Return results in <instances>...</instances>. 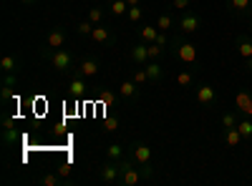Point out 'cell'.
Returning <instances> with one entry per match:
<instances>
[{
	"label": "cell",
	"instance_id": "cell-1",
	"mask_svg": "<svg viewBox=\"0 0 252 186\" xmlns=\"http://www.w3.org/2000/svg\"><path fill=\"white\" fill-rule=\"evenodd\" d=\"M172 53V58L174 60H179L182 66H189V68H199V55H197V46L192 43V40H187V38H182V35H177V38H172V43H169V48H166Z\"/></svg>",
	"mask_w": 252,
	"mask_h": 186
},
{
	"label": "cell",
	"instance_id": "cell-2",
	"mask_svg": "<svg viewBox=\"0 0 252 186\" xmlns=\"http://www.w3.org/2000/svg\"><path fill=\"white\" fill-rule=\"evenodd\" d=\"M40 55H43L48 63H51L58 73H63V76H68V73H73V71L78 68V60H76L73 51H68V48H56V51L40 48Z\"/></svg>",
	"mask_w": 252,
	"mask_h": 186
},
{
	"label": "cell",
	"instance_id": "cell-3",
	"mask_svg": "<svg viewBox=\"0 0 252 186\" xmlns=\"http://www.w3.org/2000/svg\"><path fill=\"white\" fill-rule=\"evenodd\" d=\"M199 28H202V15L199 13H194L192 8L177 13V30L182 35H194V33H199Z\"/></svg>",
	"mask_w": 252,
	"mask_h": 186
},
{
	"label": "cell",
	"instance_id": "cell-4",
	"mask_svg": "<svg viewBox=\"0 0 252 186\" xmlns=\"http://www.w3.org/2000/svg\"><path fill=\"white\" fill-rule=\"evenodd\" d=\"M139 181H144V174H141V166L131 159V156H124L121 161V179L119 184L121 186H136Z\"/></svg>",
	"mask_w": 252,
	"mask_h": 186
},
{
	"label": "cell",
	"instance_id": "cell-5",
	"mask_svg": "<svg viewBox=\"0 0 252 186\" xmlns=\"http://www.w3.org/2000/svg\"><path fill=\"white\" fill-rule=\"evenodd\" d=\"M121 161H124V159H121ZM121 161H116V159H106V161H103L101 166L96 169L98 181H101V184H106V186L119 184V179H121Z\"/></svg>",
	"mask_w": 252,
	"mask_h": 186
},
{
	"label": "cell",
	"instance_id": "cell-6",
	"mask_svg": "<svg viewBox=\"0 0 252 186\" xmlns=\"http://www.w3.org/2000/svg\"><path fill=\"white\" fill-rule=\"evenodd\" d=\"M89 93V78L81 76L78 71L71 73V80H68V96L71 98H83Z\"/></svg>",
	"mask_w": 252,
	"mask_h": 186
},
{
	"label": "cell",
	"instance_id": "cell-7",
	"mask_svg": "<svg viewBox=\"0 0 252 186\" xmlns=\"http://www.w3.org/2000/svg\"><path fill=\"white\" fill-rule=\"evenodd\" d=\"M129 156L139 163V166H146V163H152V149H149V143L134 141L131 146H129Z\"/></svg>",
	"mask_w": 252,
	"mask_h": 186
},
{
	"label": "cell",
	"instance_id": "cell-8",
	"mask_svg": "<svg viewBox=\"0 0 252 186\" xmlns=\"http://www.w3.org/2000/svg\"><path fill=\"white\" fill-rule=\"evenodd\" d=\"M66 40H68V30L63 28V26H56V28H51V33L46 35L43 48H51V51L63 48V46H66Z\"/></svg>",
	"mask_w": 252,
	"mask_h": 186
},
{
	"label": "cell",
	"instance_id": "cell-9",
	"mask_svg": "<svg viewBox=\"0 0 252 186\" xmlns=\"http://www.w3.org/2000/svg\"><path fill=\"white\" fill-rule=\"evenodd\" d=\"M235 111L240 116L252 118V91L250 88H242V91L235 93Z\"/></svg>",
	"mask_w": 252,
	"mask_h": 186
},
{
	"label": "cell",
	"instance_id": "cell-10",
	"mask_svg": "<svg viewBox=\"0 0 252 186\" xmlns=\"http://www.w3.org/2000/svg\"><path fill=\"white\" fill-rule=\"evenodd\" d=\"M119 96H121V101H126V103H136V101L141 98V86L134 83L131 78H126V80H121V86H119Z\"/></svg>",
	"mask_w": 252,
	"mask_h": 186
},
{
	"label": "cell",
	"instance_id": "cell-11",
	"mask_svg": "<svg viewBox=\"0 0 252 186\" xmlns=\"http://www.w3.org/2000/svg\"><path fill=\"white\" fill-rule=\"evenodd\" d=\"M194 88H197V91H194V96H197V103H199V106L212 108L215 103H217V93H215V88L209 86V83H197Z\"/></svg>",
	"mask_w": 252,
	"mask_h": 186
},
{
	"label": "cell",
	"instance_id": "cell-12",
	"mask_svg": "<svg viewBox=\"0 0 252 186\" xmlns=\"http://www.w3.org/2000/svg\"><path fill=\"white\" fill-rule=\"evenodd\" d=\"M224 8L232 18H247L252 13V0H224Z\"/></svg>",
	"mask_w": 252,
	"mask_h": 186
},
{
	"label": "cell",
	"instance_id": "cell-13",
	"mask_svg": "<svg viewBox=\"0 0 252 186\" xmlns=\"http://www.w3.org/2000/svg\"><path fill=\"white\" fill-rule=\"evenodd\" d=\"M81 76H86V78H96L101 73V60L94 58V55H86V58H81L78 60V68H76Z\"/></svg>",
	"mask_w": 252,
	"mask_h": 186
},
{
	"label": "cell",
	"instance_id": "cell-14",
	"mask_svg": "<svg viewBox=\"0 0 252 186\" xmlns=\"http://www.w3.org/2000/svg\"><path fill=\"white\" fill-rule=\"evenodd\" d=\"M129 60L134 66H146V63H149V46H146L144 40H139L136 46L129 48Z\"/></svg>",
	"mask_w": 252,
	"mask_h": 186
},
{
	"label": "cell",
	"instance_id": "cell-15",
	"mask_svg": "<svg viewBox=\"0 0 252 186\" xmlns=\"http://www.w3.org/2000/svg\"><path fill=\"white\" fill-rule=\"evenodd\" d=\"M235 48L240 53V58H252V33H240L235 38Z\"/></svg>",
	"mask_w": 252,
	"mask_h": 186
},
{
	"label": "cell",
	"instance_id": "cell-16",
	"mask_svg": "<svg viewBox=\"0 0 252 186\" xmlns=\"http://www.w3.org/2000/svg\"><path fill=\"white\" fill-rule=\"evenodd\" d=\"M144 68H146V76H149V83H152V86H159L161 80H164V76H166V73H164V66L159 63V60H149Z\"/></svg>",
	"mask_w": 252,
	"mask_h": 186
},
{
	"label": "cell",
	"instance_id": "cell-17",
	"mask_svg": "<svg viewBox=\"0 0 252 186\" xmlns=\"http://www.w3.org/2000/svg\"><path fill=\"white\" fill-rule=\"evenodd\" d=\"M177 86L179 88H194L197 86V68H184L177 73Z\"/></svg>",
	"mask_w": 252,
	"mask_h": 186
},
{
	"label": "cell",
	"instance_id": "cell-18",
	"mask_svg": "<svg viewBox=\"0 0 252 186\" xmlns=\"http://www.w3.org/2000/svg\"><path fill=\"white\" fill-rule=\"evenodd\" d=\"M18 138H20V133H18V129H15V121H13V118H5V121H3V143L10 149L13 143H18Z\"/></svg>",
	"mask_w": 252,
	"mask_h": 186
},
{
	"label": "cell",
	"instance_id": "cell-19",
	"mask_svg": "<svg viewBox=\"0 0 252 186\" xmlns=\"http://www.w3.org/2000/svg\"><path fill=\"white\" fill-rule=\"evenodd\" d=\"M91 40L96 46H109V43H114V35H111V30L106 28V26H94V33H91Z\"/></svg>",
	"mask_w": 252,
	"mask_h": 186
},
{
	"label": "cell",
	"instance_id": "cell-20",
	"mask_svg": "<svg viewBox=\"0 0 252 186\" xmlns=\"http://www.w3.org/2000/svg\"><path fill=\"white\" fill-rule=\"evenodd\" d=\"M20 66H23V60H20V55H15V53H5L3 58H0V68H3V73H18Z\"/></svg>",
	"mask_w": 252,
	"mask_h": 186
},
{
	"label": "cell",
	"instance_id": "cell-21",
	"mask_svg": "<svg viewBox=\"0 0 252 186\" xmlns=\"http://www.w3.org/2000/svg\"><path fill=\"white\" fill-rule=\"evenodd\" d=\"M161 33H169V30H174L177 28V15L174 13H169V10H164V13H159V18H157V23H154Z\"/></svg>",
	"mask_w": 252,
	"mask_h": 186
},
{
	"label": "cell",
	"instance_id": "cell-22",
	"mask_svg": "<svg viewBox=\"0 0 252 186\" xmlns=\"http://www.w3.org/2000/svg\"><path fill=\"white\" fill-rule=\"evenodd\" d=\"M224 146H229V149H237L240 143H245V138H242V133H240V129L235 126V129H224Z\"/></svg>",
	"mask_w": 252,
	"mask_h": 186
},
{
	"label": "cell",
	"instance_id": "cell-23",
	"mask_svg": "<svg viewBox=\"0 0 252 186\" xmlns=\"http://www.w3.org/2000/svg\"><path fill=\"white\" fill-rule=\"evenodd\" d=\"M159 35V28L152 26V23H139V38L144 40V43H154Z\"/></svg>",
	"mask_w": 252,
	"mask_h": 186
},
{
	"label": "cell",
	"instance_id": "cell-24",
	"mask_svg": "<svg viewBox=\"0 0 252 186\" xmlns=\"http://www.w3.org/2000/svg\"><path fill=\"white\" fill-rule=\"evenodd\" d=\"M13 88H18V73H3V101L13 96Z\"/></svg>",
	"mask_w": 252,
	"mask_h": 186
},
{
	"label": "cell",
	"instance_id": "cell-25",
	"mask_svg": "<svg viewBox=\"0 0 252 186\" xmlns=\"http://www.w3.org/2000/svg\"><path fill=\"white\" fill-rule=\"evenodd\" d=\"M96 98H98V101H101V103H103V106H106V108H111V106H114V103H116V101H119L121 96H119V91L114 93L111 88H101V91L96 93Z\"/></svg>",
	"mask_w": 252,
	"mask_h": 186
},
{
	"label": "cell",
	"instance_id": "cell-26",
	"mask_svg": "<svg viewBox=\"0 0 252 186\" xmlns=\"http://www.w3.org/2000/svg\"><path fill=\"white\" fill-rule=\"evenodd\" d=\"M237 129H240V133H242L245 143H252V118L240 116V121H237Z\"/></svg>",
	"mask_w": 252,
	"mask_h": 186
},
{
	"label": "cell",
	"instance_id": "cell-27",
	"mask_svg": "<svg viewBox=\"0 0 252 186\" xmlns=\"http://www.w3.org/2000/svg\"><path fill=\"white\" fill-rule=\"evenodd\" d=\"M109 10H111L114 18H126V13H129V3H126V0H111Z\"/></svg>",
	"mask_w": 252,
	"mask_h": 186
},
{
	"label": "cell",
	"instance_id": "cell-28",
	"mask_svg": "<svg viewBox=\"0 0 252 186\" xmlns=\"http://www.w3.org/2000/svg\"><path fill=\"white\" fill-rule=\"evenodd\" d=\"M131 80H134V83H139L141 88H144V86H152V83H149V76H146V68H144V66H136V68H134V73H131Z\"/></svg>",
	"mask_w": 252,
	"mask_h": 186
},
{
	"label": "cell",
	"instance_id": "cell-29",
	"mask_svg": "<svg viewBox=\"0 0 252 186\" xmlns=\"http://www.w3.org/2000/svg\"><path fill=\"white\" fill-rule=\"evenodd\" d=\"M38 184H43V186H58V184H63V176H61L58 171H53V174H40V176H38Z\"/></svg>",
	"mask_w": 252,
	"mask_h": 186
},
{
	"label": "cell",
	"instance_id": "cell-30",
	"mask_svg": "<svg viewBox=\"0 0 252 186\" xmlns=\"http://www.w3.org/2000/svg\"><path fill=\"white\" fill-rule=\"evenodd\" d=\"M240 121V113L237 111H224L222 113V129H235Z\"/></svg>",
	"mask_w": 252,
	"mask_h": 186
},
{
	"label": "cell",
	"instance_id": "cell-31",
	"mask_svg": "<svg viewBox=\"0 0 252 186\" xmlns=\"http://www.w3.org/2000/svg\"><path fill=\"white\" fill-rule=\"evenodd\" d=\"M103 18H106V13H103L101 5H94V8L89 10V20H91L94 26H101V23H103Z\"/></svg>",
	"mask_w": 252,
	"mask_h": 186
},
{
	"label": "cell",
	"instance_id": "cell-32",
	"mask_svg": "<svg viewBox=\"0 0 252 186\" xmlns=\"http://www.w3.org/2000/svg\"><path fill=\"white\" fill-rule=\"evenodd\" d=\"M76 33L78 35H86V38H91V33H94V23L86 18V20H78L76 23Z\"/></svg>",
	"mask_w": 252,
	"mask_h": 186
},
{
	"label": "cell",
	"instance_id": "cell-33",
	"mask_svg": "<svg viewBox=\"0 0 252 186\" xmlns=\"http://www.w3.org/2000/svg\"><path fill=\"white\" fill-rule=\"evenodd\" d=\"M146 46H149V60H159L164 53H169V51H166L164 46H159V43H146Z\"/></svg>",
	"mask_w": 252,
	"mask_h": 186
},
{
	"label": "cell",
	"instance_id": "cell-34",
	"mask_svg": "<svg viewBox=\"0 0 252 186\" xmlns=\"http://www.w3.org/2000/svg\"><path fill=\"white\" fill-rule=\"evenodd\" d=\"M106 159H116V161H121V159H124V149L119 146V143H109V146H106Z\"/></svg>",
	"mask_w": 252,
	"mask_h": 186
},
{
	"label": "cell",
	"instance_id": "cell-35",
	"mask_svg": "<svg viewBox=\"0 0 252 186\" xmlns=\"http://www.w3.org/2000/svg\"><path fill=\"white\" fill-rule=\"evenodd\" d=\"M126 18H129L131 23H141V20H144V10H141V5H131L129 13H126Z\"/></svg>",
	"mask_w": 252,
	"mask_h": 186
},
{
	"label": "cell",
	"instance_id": "cell-36",
	"mask_svg": "<svg viewBox=\"0 0 252 186\" xmlns=\"http://www.w3.org/2000/svg\"><path fill=\"white\" fill-rule=\"evenodd\" d=\"M103 131H106V133L119 131V118H116V116H109L106 121H103Z\"/></svg>",
	"mask_w": 252,
	"mask_h": 186
},
{
	"label": "cell",
	"instance_id": "cell-37",
	"mask_svg": "<svg viewBox=\"0 0 252 186\" xmlns=\"http://www.w3.org/2000/svg\"><path fill=\"white\" fill-rule=\"evenodd\" d=\"M172 8H174L177 13H182V10H187V8H192V0H172Z\"/></svg>",
	"mask_w": 252,
	"mask_h": 186
},
{
	"label": "cell",
	"instance_id": "cell-38",
	"mask_svg": "<svg viewBox=\"0 0 252 186\" xmlns=\"http://www.w3.org/2000/svg\"><path fill=\"white\" fill-rule=\"evenodd\" d=\"M56 169H58V174H61L63 179H66V176L71 174V166H68V163H58V166H56Z\"/></svg>",
	"mask_w": 252,
	"mask_h": 186
},
{
	"label": "cell",
	"instance_id": "cell-39",
	"mask_svg": "<svg viewBox=\"0 0 252 186\" xmlns=\"http://www.w3.org/2000/svg\"><path fill=\"white\" fill-rule=\"evenodd\" d=\"M245 71L252 76V58H247V60H245Z\"/></svg>",
	"mask_w": 252,
	"mask_h": 186
},
{
	"label": "cell",
	"instance_id": "cell-40",
	"mask_svg": "<svg viewBox=\"0 0 252 186\" xmlns=\"http://www.w3.org/2000/svg\"><path fill=\"white\" fill-rule=\"evenodd\" d=\"M126 3H129V8H131V5H141V0H126Z\"/></svg>",
	"mask_w": 252,
	"mask_h": 186
},
{
	"label": "cell",
	"instance_id": "cell-41",
	"mask_svg": "<svg viewBox=\"0 0 252 186\" xmlns=\"http://www.w3.org/2000/svg\"><path fill=\"white\" fill-rule=\"evenodd\" d=\"M20 3H23V5H33V3H35V0H20Z\"/></svg>",
	"mask_w": 252,
	"mask_h": 186
},
{
	"label": "cell",
	"instance_id": "cell-42",
	"mask_svg": "<svg viewBox=\"0 0 252 186\" xmlns=\"http://www.w3.org/2000/svg\"><path fill=\"white\" fill-rule=\"evenodd\" d=\"M250 33H252V15H250Z\"/></svg>",
	"mask_w": 252,
	"mask_h": 186
}]
</instances>
